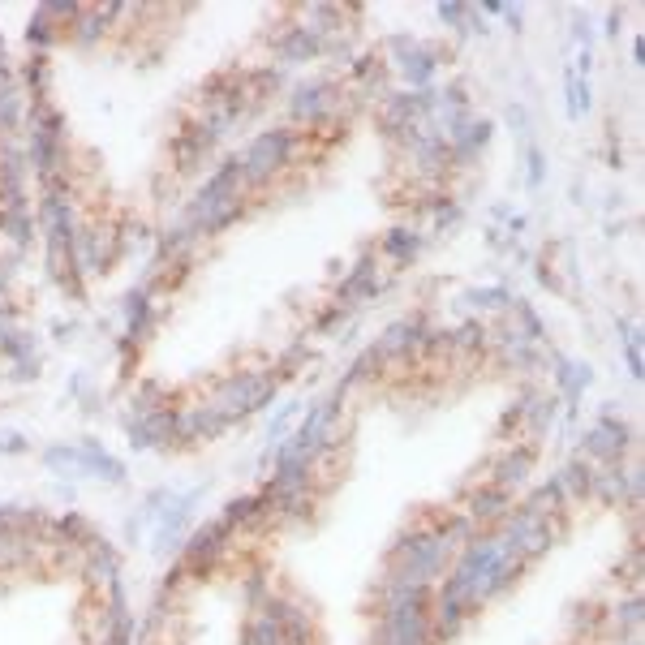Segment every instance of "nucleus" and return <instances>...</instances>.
I'll return each instance as SVG.
<instances>
[{
  "mask_svg": "<svg viewBox=\"0 0 645 645\" xmlns=\"http://www.w3.org/2000/svg\"><path fill=\"white\" fill-rule=\"evenodd\" d=\"M392 52H405V56L396 61V69H400V74H405L413 86H418V91H426V82L435 78V65H439L435 52L422 48V43H413V39H392Z\"/></svg>",
  "mask_w": 645,
  "mask_h": 645,
  "instance_id": "10",
  "label": "nucleus"
},
{
  "mask_svg": "<svg viewBox=\"0 0 645 645\" xmlns=\"http://www.w3.org/2000/svg\"><path fill=\"white\" fill-rule=\"evenodd\" d=\"M585 108H590V86L581 82V69H572L568 74V112L572 117H581Z\"/></svg>",
  "mask_w": 645,
  "mask_h": 645,
  "instance_id": "19",
  "label": "nucleus"
},
{
  "mask_svg": "<svg viewBox=\"0 0 645 645\" xmlns=\"http://www.w3.org/2000/svg\"><path fill=\"white\" fill-rule=\"evenodd\" d=\"M246 181H241V168H237V155L224 160L220 168L207 177V185L198 190V198L185 207L181 224L190 228L194 237H215L224 228H233L241 215H246Z\"/></svg>",
  "mask_w": 645,
  "mask_h": 645,
  "instance_id": "1",
  "label": "nucleus"
},
{
  "mask_svg": "<svg viewBox=\"0 0 645 645\" xmlns=\"http://www.w3.org/2000/svg\"><path fill=\"white\" fill-rule=\"evenodd\" d=\"M383 289V276H379V263L375 258H362L353 271H349V280L340 284V297H336V306L340 310H357L362 301H370Z\"/></svg>",
  "mask_w": 645,
  "mask_h": 645,
  "instance_id": "8",
  "label": "nucleus"
},
{
  "mask_svg": "<svg viewBox=\"0 0 645 645\" xmlns=\"http://www.w3.org/2000/svg\"><path fill=\"white\" fill-rule=\"evenodd\" d=\"M22 112H26V95L13 82H0V134H13L22 125Z\"/></svg>",
  "mask_w": 645,
  "mask_h": 645,
  "instance_id": "16",
  "label": "nucleus"
},
{
  "mask_svg": "<svg viewBox=\"0 0 645 645\" xmlns=\"http://www.w3.org/2000/svg\"><path fill=\"white\" fill-rule=\"evenodd\" d=\"M379 250H383V258L392 267H409L413 258H418V250H422V233L418 228H392V233L383 237Z\"/></svg>",
  "mask_w": 645,
  "mask_h": 645,
  "instance_id": "14",
  "label": "nucleus"
},
{
  "mask_svg": "<svg viewBox=\"0 0 645 645\" xmlns=\"http://www.w3.org/2000/svg\"><path fill=\"white\" fill-rule=\"evenodd\" d=\"M534 469V443H529V448H516V452H508L504 461L495 465V478H486L491 486H499V491H516V486L525 482V473Z\"/></svg>",
  "mask_w": 645,
  "mask_h": 645,
  "instance_id": "12",
  "label": "nucleus"
},
{
  "mask_svg": "<svg viewBox=\"0 0 645 645\" xmlns=\"http://www.w3.org/2000/svg\"><path fill=\"white\" fill-rule=\"evenodd\" d=\"M56 35H61V26H56V18H52L48 9H39L35 18H31V31H26V39H31L35 48H48V43H52Z\"/></svg>",
  "mask_w": 645,
  "mask_h": 645,
  "instance_id": "17",
  "label": "nucleus"
},
{
  "mask_svg": "<svg viewBox=\"0 0 645 645\" xmlns=\"http://www.w3.org/2000/svg\"><path fill=\"white\" fill-rule=\"evenodd\" d=\"M529 181H534V185L542 181V155L538 151H529Z\"/></svg>",
  "mask_w": 645,
  "mask_h": 645,
  "instance_id": "21",
  "label": "nucleus"
},
{
  "mask_svg": "<svg viewBox=\"0 0 645 645\" xmlns=\"http://www.w3.org/2000/svg\"><path fill=\"white\" fill-rule=\"evenodd\" d=\"M276 392H280L276 370H237V375H228V379L207 396V405L220 413L228 426H233V422H241V418H250V413H258Z\"/></svg>",
  "mask_w": 645,
  "mask_h": 645,
  "instance_id": "3",
  "label": "nucleus"
},
{
  "mask_svg": "<svg viewBox=\"0 0 645 645\" xmlns=\"http://www.w3.org/2000/svg\"><path fill=\"white\" fill-rule=\"evenodd\" d=\"M297 147H301V129H293V125H276V129L254 134L246 142V151L237 155V168H241L246 190H263L267 181H276V172H284L293 164Z\"/></svg>",
  "mask_w": 645,
  "mask_h": 645,
  "instance_id": "2",
  "label": "nucleus"
},
{
  "mask_svg": "<svg viewBox=\"0 0 645 645\" xmlns=\"http://www.w3.org/2000/svg\"><path fill=\"white\" fill-rule=\"evenodd\" d=\"M276 56L284 65H301V61H314V56H323V39L310 35L306 26H284L276 35Z\"/></svg>",
  "mask_w": 645,
  "mask_h": 645,
  "instance_id": "11",
  "label": "nucleus"
},
{
  "mask_svg": "<svg viewBox=\"0 0 645 645\" xmlns=\"http://www.w3.org/2000/svg\"><path fill=\"white\" fill-rule=\"evenodd\" d=\"M624 344H628V370H633V379L641 375V332H637V327H624Z\"/></svg>",
  "mask_w": 645,
  "mask_h": 645,
  "instance_id": "20",
  "label": "nucleus"
},
{
  "mask_svg": "<svg viewBox=\"0 0 645 645\" xmlns=\"http://www.w3.org/2000/svg\"><path fill=\"white\" fill-rule=\"evenodd\" d=\"M344 112H349V91L336 82H306L289 95L293 129H332Z\"/></svg>",
  "mask_w": 645,
  "mask_h": 645,
  "instance_id": "4",
  "label": "nucleus"
},
{
  "mask_svg": "<svg viewBox=\"0 0 645 645\" xmlns=\"http://www.w3.org/2000/svg\"><path fill=\"white\" fill-rule=\"evenodd\" d=\"M22 448H26V439L22 435H9L5 443H0V456H5V452H22Z\"/></svg>",
  "mask_w": 645,
  "mask_h": 645,
  "instance_id": "22",
  "label": "nucleus"
},
{
  "mask_svg": "<svg viewBox=\"0 0 645 645\" xmlns=\"http://www.w3.org/2000/svg\"><path fill=\"white\" fill-rule=\"evenodd\" d=\"M624 448H628V430L615 422V418H602L590 435H585V456L590 461H602V465H615L624 456Z\"/></svg>",
  "mask_w": 645,
  "mask_h": 645,
  "instance_id": "9",
  "label": "nucleus"
},
{
  "mask_svg": "<svg viewBox=\"0 0 645 645\" xmlns=\"http://www.w3.org/2000/svg\"><path fill=\"white\" fill-rule=\"evenodd\" d=\"M78 452H82V469H86V473H95V478H104V482H112V486L125 482V465L117 461V456H108L95 439H82Z\"/></svg>",
  "mask_w": 645,
  "mask_h": 645,
  "instance_id": "13",
  "label": "nucleus"
},
{
  "mask_svg": "<svg viewBox=\"0 0 645 645\" xmlns=\"http://www.w3.org/2000/svg\"><path fill=\"white\" fill-rule=\"evenodd\" d=\"M215 147H220V138H215L207 125L194 121V125L177 129V138H172V164H177V172H194L211 160Z\"/></svg>",
  "mask_w": 645,
  "mask_h": 645,
  "instance_id": "6",
  "label": "nucleus"
},
{
  "mask_svg": "<svg viewBox=\"0 0 645 645\" xmlns=\"http://www.w3.org/2000/svg\"><path fill=\"white\" fill-rule=\"evenodd\" d=\"M26 155L18 147H0V207H31L26 203Z\"/></svg>",
  "mask_w": 645,
  "mask_h": 645,
  "instance_id": "7",
  "label": "nucleus"
},
{
  "mask_svg": "<svg viewBox=\"0 0 645 645\" xmlns=\"http://www.w3.org/2000/svg\"><path fill=\"white\" fill-rule=\"evenodd\" d=\"M48 78H52V65H48V56H35L31 65H26V86H31V95L39 99V95H48Z\"/></svg>",
  "mask_w": 645,
  "mask_h": 645,
  "instance_id": "18",
  "label": "nucleus"
},
{
  "mask_svg": "<svg viewBox=\"0 0 645 645\" xmlns=\"http://www.w3.org/2000/svg\"><path fill=\"white\" fill-rule=\"evenodd\" d=\"M233 538H237V525L228 521L224 512L215 516V521L198 525L194 534L181 542V564H177V572H185V577H207V572L224 559V551L233 547Z\"/></svg>",
  "mask_w": 645,
  "mask_h": 645,
  "instance_id": "5",
  "label": "nucleus"
},
{
  "mask_svg": "<svg viewBox=\"0 0 645 645\" xmlns=\"http://www.w3.org/2000/svg\"><path fill=\"white\" fill-rule=\"evenodd\" d=\"M0 233H9V241L22 250L26 241H31V233H35L31 207H0Z\"/></svg>",
  "mask_w": 645,
  "mask_h": 645,
  "instance_id": "15",
  "label": "nucleus"
}]
</instances>
